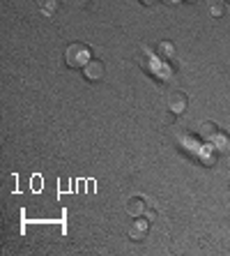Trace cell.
<instances>
[{"label": "cell", "mask_w": 230, "mask_h": 256, "mask_svg": "<svg viewBox=\"0 0 230 256\" xmlns=\"http://www.w3.org/2000/svg\"><path fill=\"white\" fill-rule=\"evenodd\" d=\"M214 157H217V152H214L212 148H203V160H205L207 164H212Z\"/></svg>", "instance_id": "30bf717a"}, {"label": "cell", "mask_w": 230, "mask_h": 256, "mask_svg": "<svg viewBox=\"0 0 230 256\" xmlns=\"http://www.w3.org/2000/svg\"><path fill=\"white\" fill-rule=\"evenodd\" d=\"M164 2H166V5H175L177 0H164Z\"/></svg>", "instance_id": "7c38bea8"}, {"label": "cell", "mask_w": 230, "mask_h": 256, "mask_svg": "<svg viewBox=\"0 0 230 256\" xmlns=\"http://www.w3.org/2000/svg\"><path fill=\"white\" fill-rule=\"evenodd\" d=\"M150 231V220H145V217H136V222L129 226V240H134V242H141L145 236H148Z\"/></svg>", "instance_id": "277c9868"}, {"label": "cell", "mask_w": 230, "mask_h": 256, "mask_svg": "<svg viewBox=\"0 0 230 256\" xmlns=\"http://www.w3.org/2000/svg\"><path fill=\"white\" fill-rule=\"evenodd\" d=\"M143 5H154V2H157V0H141Z\"/></svg>", "instance_id": "8fae6325"}, {"label": "cell", "mask_w": 230, "mask_h": 256, "mask_svg": "<svg viewBox=\"0 0 230 256\" xmlns=\"http://www.w3.org/2000/svg\"><path fill=\"white\" fill-rule=\"evenodd\" d=\"M221 2H230V0H221Z\"/></svg>", "instance_id": "4fadbf2b"}, {"label": "cell", "mask_w": 230, "mask_h": 256, "mask_svg": "<svg viewBox=\"0 0 230 256\" xmlns=\"http://www.w3.org/2000/svg\"><path fill=\"white\" fill-rule=\"evenodd\" d=\"M104 74H106V67H104V62H101V60H90L88 65L83 67V76H85V81H90V84L101 81V78H104Z\"/></svg>", "instance_id": "7a4b0ae2"}, {"label": "cell", "mask_w": 230, "mask_h": 256, "mask_svg": "<svg viewBox=\"0 0 230 256\" xmlns=\"http://www.w3.org/2000/svg\"><path fill=\"white\" fill-rule=\"evenodd\" d=\"M187 106H189V97H187V92L175 90V92H171V95H168V108H171L175 116L184 114V111H187Z\"/></svg>", "instance_id": "3957f363"}, {"label": "cell", "mask_w": 230, "mask_h": 256, "mask_svg": "<svg viewBox=\"0 0 230 256\" xmlns=\"http://www.w3.org/2000/svg\"><path fill=\"white\" fill-rule=\"evenodd\" d=\"M228 187H230V182H228Z\"/></svg>", "instance_id": "9a60e30c"}, {"label": "cell", "mask_w": 230, "mask_h": 256, "mask_svg": "<svg viewBox=\"0 0 230 256\" xmlns=\"http://www.w3.org/2000/svg\"><path fill=\"white\" fill-rule=\"evenodd\" d=\"M198 134H201V138H214L219 134V127L214 125V122H203L201 125V130H198Z\"/></svg>", "instance_id": "8992f818"}, {"label": "cell", "mask_w": 230, "mask_h": 256, "mask_svg": "<svg viewBox=\"0 0 230 256\" xmlns=\"http://www.w3.org/2000/svg\"><path fill=\"white\" fill-rule=\"evenodd\" d=\"M189 2H194V0H189Z\"/></svg>", "instance_id": "5bb4252c"}, {"label": "cell", "mask_w": 230, "mask_h": 256, "mask_svg": "<svg viewBox=\"0 0 230 256\" xmlns=\"http://www.w3.org/2000/svg\"><path fill=\"white\" fill-rule=\"evenodd\" d=\"M124 210H127L131 217H143V212L148 210V203H145L143 196H131L129 201H127V206H124Z\"/></svg>", "instance_id": "5b68a950"}, {"label": "cell", "mask_w": 230, "mask_h": 256, "mask_svg": "<svg viewBox=\"0 0 230 256\" xmlns=\"http://www.w3.org/2000/svg\"><path fill=\"white\" fill-rule=\"evenodd\" d=\"M90 60H92V48L88 46V44H69L65 51V62L67 67H71V70H83V67L88 65Z\"/></svg>", "instance_id": "6da1fadb"}, {"label": "cell", "mask_w": 230, "mask_h": 256, "mask_svg": "<svg viewBox=\"0 0 230 256\" xmlns=\"http://www.w3.org/2000/svg\"><path fill=\"white\" fill-rule=\"evenodd\" d=\"M210 14H212L214 18H221L226 14V5H224V2H214V5L210 7Z\"/></svg>", "instance_id": "9c48e42d"}, {"label": "cell", "mask_w": 230, "mask_h": 256, "mask_svg": "<svg viewBox=\"0 0 230 256\" xmlns=\"http://www.w3.org/2000/svg\"><path fill=\"white\" fill-rule=\"evenodd\" d=\"M41 12L46 14V16H53L58 12V0H46L44 5H41Z\"/></svg>", "instance_id": "ba28073f"}, {"label": "cell", "mask_w": 230, "mask_h": 256, "mask_svg": "<svg viewBox=\"0 0 230 256\" xmlns=\"http://www.w3.org/2000/svg\"><path fill=\"white\" fill-rule=\"evenodd\" d=\"M173 54H175V46H173L171 42H161V44H157V56H159V58L168 60V58H173Z\"/></svg>", "instance_id": "52a82bcc"}]
</instances>
